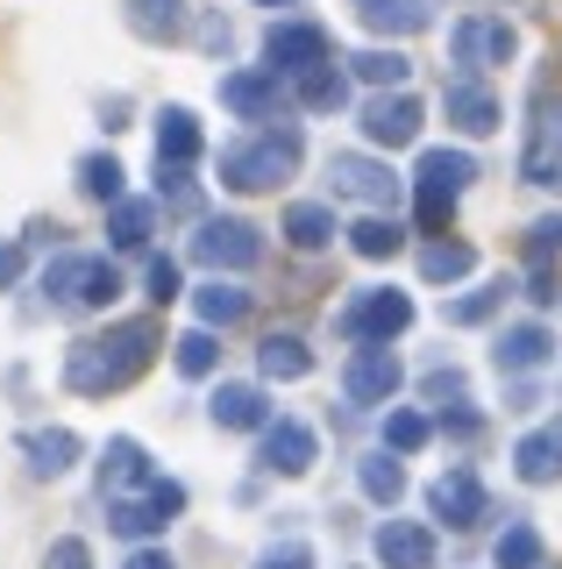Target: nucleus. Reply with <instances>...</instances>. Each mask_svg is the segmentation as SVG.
<instances>
[{"mask_svg":"<svg viewBox=\"0 0 562 569\" xmlns=\"http://www.w3.org/2000/svg\"><path fill=\"white\" fill-rule=\"evenodd\" d=\"M455 58L463 64H505L513 58V29L505 22H455Z\"/></svg>","mask_w":562,"mask_h":569,"instance_id":"11","label":"nucleus"},{"mask_svg":"<svg viewBox=\"0 0 562 569\" xmlns=\"http://www.w3.org/2000/svg\"><path fill=\"white\" fill-rule=\"evenodd\" d=\"M357 14L371 29H399V36H407V29L428 22V0H357Z\"/></svg>","mask_w":562,"mask_h":569,"instance_id":"19","label":"nucleus"},{"mask_svg":"<svg viewBox=\"0 0 562 569\" xmlns=\"http://www.w3.org/2000/svg\"><path fill=\"white\" fill-rule=\"evenodd\" d=\"M300 100H307V107H342V100H349V79H342V71H328V64H313L307 86H300Z\"/></svg>","mask_w":562,"mask_h":569,"instance_id":"25","label":"nucleus"},{"mask_svg":"<svg viewBox=\"0 0 562 569\" xmlns=\"http://www.w3.org/2000/svg\"><path fill=\"white\" fill-rule=\"evenodd\" d=\"M285 236L300 242V249H321L328 236H335V213H328V207H292L285 213Z\"/></svg>","mask_w":562,"mask_h":569,"instance_id":"22","label":"nucleus"},{"mask_svg":"<svg viewBox=\"0 0 562 569\" xmlns=\"http://www.w3.org/2000/svg\"><path fill=\"white\" fill-rule=\"evenodd\" d=\"M442 107H449V121H455V129H470V136L499 129V100H491L478 79H455L449 93H442Z\"/></svg>","mask_w":562,"mask_h":569,"instance_id":"12","label":"nucleus"},{"mask_svg":"<svg viewBox=\"0 0 562 569\" xmlns=\"http://www.w3.org/2000/svg\"><path fill=\"white\" fill-rule=\"evenodd\" d=\"M399 242H407V236H399L392 221H378V213H371V221H357V257H392Z\"/></svg>","mask_w":562,"mask_h":569,"instance_id":"30","label":"nucleus"},{"mask_svg":"<svg viewBox=\"0 0 562 569\" xmlns=\"http://www.w3.org/2000/svg\"><path fill=\"white\" fill-rule=\"evenodd\" d=\"M399 485H407V477H399L392 456H371V462H363V491H371V498H399Z\"/></svg>","mask_w":562,"mask_h":569,"instance_id":"33","label":"nucleus"},{"mask_svg":"<svg viewBox=\"0 0 562 569\" xmlns=\"http://www.w3.org/2000/svg\"><path fill=\"white\" fill-rule=\"evenodd\" d=\"M157 356V320H121L108 335H86V342L64 356V385L100 399V391H121Z\"/></svg>","mask_w":562,"mask_h":569,"instance_id":"1","label":"nucleus"},{"mask_svg":"<svg viewBox=\"0 0 562 569\" xmlns=\"http://www.w3.org/2000/svg\"><path fill=\"white\" fill-rule=\"evenodd\" d=\"M378 556L392 562V569H428V556H434V533H428V527L392 520V527L378 533Z\"/></svg>","mask_w":562,"mask_h":569,"instance_id":"14","label":"nucleus"},{"mask_svg":"<svg viewBox=\"0 0 562 569\" xmlns=\"http://www.w3.org/2000/svg\"><path fill=\"white\" fill-rule=\"evenodd\" d=\"M463 186H470V157L463 150H428L420 157V228H442Z\"/></svg>","mask_w":562,"mask_h":569,"instance_id":"4","label":"nucleus"},{"mask_svg":"<svg viewBox=\"0 0 562 569\" xmlns=\"http://www.w3.org/2000/svg\"><path fill=\"white\" fill-rule=\"evenodd\" d=\"M150 299H179V263H171V257L150 263Z\"/></svg>","mask_w":562,"mask_h":569,"instance_id":"38","label":"nucleus"},{"mask_svg":"<svg viewBox=\"0 0 562 569\" xmlns=\"http://www.w3.org/2000/svg\"><path fill=\"white\" fill-rule=\"evenodd\" d=\"M534 556H541L534 527H513V533H505V541H499V569H526V562H534Z\"/></svg>","mask_w":562,"mask_h":569,"instance_id":"36","label":"nucleus"},{"mask_svg":"<svg viewBox=\"0 0 562 569\" xmlns=\"http://www.w3.org/2000/svg\"><path fill=\"white\" fill-rule=\"evenodd\" d=\"M384 441H392L399 456H413L420 441H428V420H420V413H392V420H384Z\"/></svg>","mask_w":562,"mask_h":569,"instance_id":"34","label":"nucleus"},{"mask_svg":"<svg viewBox=\"0 0 562 569\" xmlns=\"http://www.w3.org/2000/svg\"><path fill=\"white\" fill-rule=\"evenodd\" d=\"M555 257H562V221H541L534 242H526V263H534V271H555Z\"/></svg>","mask_w":562,"mask_h":569,"instance_id":"35","label":"nucleus"},{"mask_svg":"<svg viewBox=\"0 0 562 569\" xmlns=\"http://www.w3.org/2000/svg\"><path fill=\"white\" fill-rule=\"evenodd\" d=\"M313 370V356L292 342V335H271V342H263V378H307Z\"/></svg>","mask_w":562,"mask_h":569,"instance_id":"20","label":"nucleus"},{"mask_svg":"<svg viewBox=\"0 0 562 569\" xmlns=\"http://www.w3.org/2000/svg\"><path fill=\"white\" fill-rule=\"evenodd\" d=\"M221 100L228 107H235V114H271V86H263V79H250V71H242V79H221Z\"/></svg>","mask_w":562,"mask_h":569,"instance_id":"23","label":"nucleus"},{"mask_svg":"<svg viewBox=\"0 0 562 569\" xmlns=\"http://www.w3.org/2000/svg\"><path fill=\"white\" fill-rule=\"evenodd\" d=\"M555 470H562V427H549V435H526L520 441V477H526V485H549Z\"/></svg>","mask_w":562,"mask_h":569,"instance_id":"16","label":"nucleus"},{"mask_svg":"<svg viewBox=\"0 0 562 569\" xmlns=\"http://www.w3.org/2000/svg\"><path fill=\"white\" fill-rule=\"evenodd\" d=\"M29 456H37V470H43V477H58L64 462L79 456V441L64 435V427H58V435H37V441H29Z\"/></svg>","mask_w":562,"mask_h":569,"instance_id":"27","label":"nucleus"},{"mask_svg":"<svg viewBox=\"0 0 562 569\" xmlns=\"http://www.w3.org/2000/svg\"><path fill=\"white\" fill-rule=\"evenodd\" d=\"M263 420V391L257 385H221L214 391V427H257Z\"/></svg>","mask_w":562,"mask_h":569,"instance_id":"17","label":"nucleus"},{"mask_svg":"<svg viewBox=\"0 0 562 569\" xmlns=\"http://www.w3.org/2000/svg\"><path fill=\"white\" fill-rule=\"evenodd\" d=\"M43 569H93V556H86V541H58Z\"/></svg>","mask_w":562,"mask_h":569,"instance_id":"39","label":"nucleus"},{"mask_svg":"<svg viewBox=\"0 0 562 569\" xmlns=\"http://www.w3.org/2000/svg\"><path fill=\"white\" fill-rule=\"evenodd\" d=\"M192 164L200 157V121L185 114V107H164V121H157V164Z\"/></svg>","mask_w":562,"mask_h":569,"instance_id":"15","label":"nucleus"},{"mask_svg":"<svg viewBox=\"0 0 562 569\" xmlns=\"http://www.w3.org/2000/svg\"><path fill=\"white\" fill-rule=\"evenodd\" d=\"M357 79H371V86H399V79H407V58H399V50H371V58H357Z\"/></svg>","mask_w":562,"mask_h":569,"instance_id":"32","label":"nucleus"},{"mask_svg":"<svg viewBox=\"0 0 562 569\" xmlns=\"http://www.w3.org/2000/svg\"><path fill=\"white\" fill-rule=\"evenodd\" d=\"M150 221H157V207H121V213H114V242L136 249V242L150 236Z\"/></svg>","mask_w":562,"mask_h":569,"instance_id":"37","label":"nucleus"},{"mask_svg":"<svg viewBox=\"0 0 562 569\" xmlns=\"http://www.w3.org/2000/svg\"><path fill=\"white\" fill-rule=\"evenodd\" d=\"M271 64L278 71H313V64H328V36L313 29V22H292V29H271Z\"/></svg>","mask_w":562,"mask_h":569,"instance_id":"9","label":"nucleus"},{"mask_svg":"<svg viewBox=\"0 0 562 569\" xmlns=\"http://www.w3.org/2000/svg\"><path fill=\"white\" fill-rule=\"evenodd\" d=\"M434 512H442L449 527H470V520L484 512V485H478L470 470H449L442 485H434Z\"/></svg>","mask_w":562,"mask_h":569,"instance_id":"13","label":"nucleus"},{"mask_svg":"<svg viewBox=\"0 0 562 569\" xmlns=\"http://www.w3.org/2000/svg\"><path fill=\"white\" fill-rule=\"evenodd\" d=\"M129 569H171V556H157V548H150V556H136Z\"/></svg>","mask_w":562,"mask_h":569,"instance_id":"42","label":"nucleus"},{"mask_svg":"<svg viewBox=\"0 0 562 569\" xmlns=\"http://www.w3.org/2000/svg\"><path fill=\"white\" fill-rule=\"evenodd\" d=\"M342 385H349V399H357V406H371V399H392V391H399V356L371 342V349L357 356V363L342 370Z\"/></svg>","mask_w":562,"mask_h":569,"instance_id":"7","label":"nucleus"},{"mask_svg":"<svg viewBox=\"0 0 562 569\" xmlns=\"http://www.w3.org/2000/svg\"><path fill=\"white\" fill-rule=\"evenodd\" d=\"M43 284H50L58 307H108V299L121 292V271L108 257H58L43 271Z\"/></svg>","mask_w":562,"mask_h":569,"instance_id":"3","label":"nucleus"},{"mask_svg":"<svg viewBox=\"0 0 562 569\" xmlns=\"http://www.w3.org/2000/svg\"><path fill=\"white\" fill-rule=\"evenodd\" d=\"M100 477H114V485H136V477H143V449H136V441H108V462H100Z\"/></svg>","mask_w":562,"mask_h":569,"instance_id":"31","label":"nucleus"},{"mask_svg":"<svg viewBox=\"0 0 562 569\" xmlns=\"http://www.w3.org/2000/svg\"><path fill=\"white\" fill-rule=\"evenodd\" d=\"M541 356H549V335H541V328H513L499 342V370H534Z\"/></svg>","mask_w":562,"mask_h":569,"instance_id":"21","label":"nucleus"},{"mask_svg":"<svg viewBox=\"0 0 562 569\" xmlns=\"http://www.w3.org/2000/svg\"><path fill=\"white\" fill-rule=\"evenodd\" d=\"M214 335H207V328H192L185 335V342H179V370H185V378H207V370H214Z\"/></svg>","mask_w":562,"mask_h":569,"instance_id":"29","label":"nucleus"},{"mask_svg":"<svg viewBox=\"0 0 562 569\" xmlns=\"http://www.w3.org/2000/svg\"><path fill=\"white\" fill-rule=\"evenodd\" d=\"M363 136H371V142H392V150H399V142L420 136V107H413L407 93H378L371 107H363Z\"/></svg>","mask_w":562,"mask_h":569,"instance_id":"8","label":"nucleus"},{"mask_svg":"<svg viewBox=\"0 0 562 569\" xmlns=\"http://www.w3.org/2000/svg\"><path fill=\"white\" fill-rule=\"evenodd\" d=\"M257 569H313V556H307V548H271Z\"/></svg>","mask_w":562,"mask_h":569,"instance_id":"40","label":"nucleus"},{"mask_svg":"<svg viewBox=\"0 0 562 569\" xmlns=\"http://www.w3.org/2000/svg\"><path fill=\"white\" fill-rule=\"evenodd\" d=\"M79 186L93 192V200H121V164H114V157H86V164H79Z\"/></svg>","mask_w":562,"mask_h":569,"instance_id":"26","label":"nucleus"},{"mask_svg":"<svg viewBox=\"0 0 562 569\" xmlns=\"http://www.w3.org/2000/svg\"><path fill=\"white\" fill-rule=\"evenodd\" d=\"M470 263H478V257H470L463 242H434L428 257H420V271H428V278H463Z\"/></svg>","mask_w":562,"mask_h":569,"instance_id":"28","label":"nucleus"},{"mask_svg":"<svg viewBox=\"0 0 562 569\" xmlns=\"http://www.w3.org/2000/svg\"><path fill=\"white\" fill-rule=\"evenodd\" d=\"M192 257L200 263H228V271H242V263H257V228H242V221H207L200 236H192Z\"/></svg>","mask_w":562,"mask_h":569,"instance_id":"6","label":"nucleus"},{"mask_svg":"<svg viewBox=\"0 0 562 569\" xmlns=\"http://www.w3.org/2000/svg\"><path fill=\"white\" fill-rule=\"evenodd\" d=\"M335 186L357 192V200H392V171L363 164V157H335Z\"/></svg>","mask_w":562,"mask_h":569,"instance_id":"18","label":"nucleus"},{"mask_svg":"<svg viewBox=\"0 0 562 569\" xmlns=\"http://www.w3.org/2000/svg\"><path fill=\"white\" fill-rule=\"evenodd\" d=\"M242 313H250V292H235V284H207L200 292V320H221L228 328V320H242Z\"/></svg>","mask_w":562,"mask_h":569,"instance_id":"24","label":"nucleus"},{"mask_svg":"<svg viewBox=\"0 0 562 569\" xmlns=\"http://www.w3.org/2000/svg\"><path fill=\"white\" fill-rule=\"evenodd\" d=\"M292 164H300V136L292 129H263L250 142H235V150L221 157V186H235V192H263V186H278Z\"/></svg>","mask_w":562,"mask_h":569,"instance_id":"2","label":"nucleus"},{"mask_svg":"<svg viewBox=\"0 0 562 569\" xmlns=\"http://www.w3.org/2000/svg\"><path fill=\"white\" fill-rule=\"evenodd\" d=\"M14 278H22V249L0 242V284H14Z\"/></svg>","mask_w":562,"mask_h":569,"instance_id":"41","label":"nucleus"},{"mask_svg":"<svg viewBox=\"0 0 562 569\" xmlns=\"http://www.w3.org/2000/svg\"><path fill=\"white\" fill-rule=\"evenodd\" d=\"M263 462H271V470H285V477L313 470V435H307L300 420H278V427H263Z\"/></svg>","mask_w":562,"mask_h":569,"instance_id":"10","label":"nucleus"},{"mask_svg":"<svg viewBox=\"0 0 562 569\" xmlns=\"http://www.w3.org/2000/svg\"><path fill=\"white\" fill-rule=\"evenodd\" d=\"M407 320H413V299H407V292H371V299H357V307H349L335 328L349 335V342H392Z\"/></svg>","mask_w":562,"mask_h":569,"instance_id":"5","label":"nucleus"}]
</instances>
